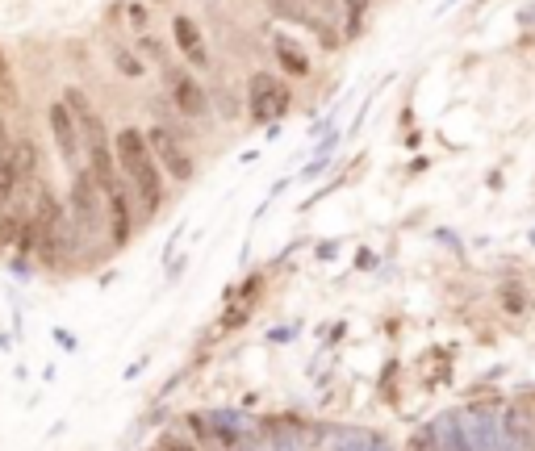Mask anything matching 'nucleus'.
Listing matches in <instances>:
<instances>
[{
  "instance_id": "nucleus-4",
  "label": "nucleus",
  "mask_w": 535,
  "mask_h": 451,
  "mask_svg": "<svg viewBox=\"0 0 535 451\" xmlns=\"http://www.w3.org/2000/svg\"><path fill=\"white\" fill-rule=\"evenodd\" d=\"M247 109H251V122H255V126H268V122H276V117L289 113V92L276 84V76L260 71V76H251Z\"/></svg>"
},
{
  "instance_id": "nucleus-13",
  "label": "nucleus",
  "mask_w": 535,
  "mask_h": 451,
  "mask_svg": "<svg viewBox=\"0 0 535 451\" xmlns=\"http://www.w3.org/2000/svg\"><path fill=\"white\" fill-rule=\"evenodd\" d=\"M347 9H352V13H364V9H368V0H347Z\"/></svg>"
},
{
  "instance_id": "nucleus-6",
  "label": "nucleus",
  "mask_w": 535,
  "mask_h": 451,
  "mask_svg": "<svg viewBox=\"0 0 535 451\" xmlns=\"http://www.w3.org/2000/svg\"><path fill=\"white\" fill-rule=\"evenodd\" d=\"M168 88H172V101H176L180 113H189V117H205L209 113L205 88L197 84V76H189V71H168Z\"/></svg>"
},
{
  "instance_id": "nucleus-10",
  "label": "nucleus",
  "mask_w": 535,
  "mask_h": 451,
  "mask_svg": "<svg viewBox=\"0 0 535 451\" xmlns=\"http://www.w3.org/2000/svg\"><path fill=\"white\" fill-rule=\"evenodd\" d=\"M276 59H281V67L289 71V76H310V59L301 55L289 38H281V42H276Z\"/></svg>"
},
{
  "instance_id": "nucleus-5",
  "label": "nucleus",
  "mask_w": 535,
  "mask_h": 451,
  "mask_svg": "<svg viewBox=\"0 0 535 451\" xmlns=\"http://www.w3.org/2000/svg\"><path fill=\"white\" fill-rule=\"evenodd\" d=\"M147 142H151L155 159L164 163V172H168L172 180H189V176H193V159L184 155L180 138H176L168 126H151V130H147Z\"/></svg>"
},
{
  "instance_id": "nucleus-7",
  "label": "nucleus",
  "mask_w": 535,
  "mask_h": 451,
  "mask_svg": "<svg viewBox=\"0 0 535 451\" xmlns=\"http://www.w3.org/2000/svg\"><path fill=\"white\" fill-rule=\"evenodd\" d=\"M172 38H176V51L184 55V63H193L201 71L209 67V46H205V38H201L193 17H176L172 21Z\"/></svg>"
},
{
  "instance_id": "nucleus-2",
  "label": "nucleus",
  "mask_w": 535,
  "mask_h": 451,
  "mask_svg": "<svg viewBox=\"0 0 535 451\" xmlns=\"http://www.w3.org/2000/svg\"><path fill=\"white\" fill-rule=\"evenodd\" d=\"M46 126H51V138H55V151L59 159L67 163L72 172H80V151H84V138H80V122H76V113L67 101L51 105L46 109Z\"/></svg>"
},
{
  "instance_id": "nucleus-12",
  "label": "nucleus",
  "mask_w": 535,
  "mask_h": 451,
  "mask_svg": "<svg viewBox=\"0 0 535 451\" xmlns=\"http://www.w3.org/2000/svg\"><path fill=\"white\" fill-rule=\"evenodd\" d=\"M13 151V138H9V126L0 122V155H9Z\"/></svg>"
},
{
  "instance_id": "nucleus-1",
  "label": "nucleus",
  "mask_w": 535,
  "mask_h": 451,
  "mask_svg": "<svg viewBox=\"0 0 535 451\" xmlns=\"http://www.w3.org/2000/svg\"><path fill=\"white\" fill-rule=\"evenodd\" d=\"M113 147H118V163H122L126 180L134 184V193H138V201H143V209L155 213L159 201H164V176H159V163H155V151H151L147 134L143 130H122Z\"/></svg>"
},
{
  "instance_id": "nucleus-9",
  "label": "nucleus",
  "mask_w": 535,
  "mask_h": 451,
  "mask_svg": "<svg viewBox=\"0 0 535 451\" xmlns=\"http://www.w3.org/2000/svg\"><path fill=\"white\" fill-rule=\"evenodd\" d=\"M26 184V176L17 172V163H13V151L9 155H0V209H9L13 197H17V188Z\"/></svg>"
},
{
  "instance_id": "nucleus-8",
  "label": "nucleus",
  "mask_w": 535,
  "mask_h": 451,
  "mask_svg": "<svg viewBox=\"0 0 535 451\" xmlns=\"http://www.w3.org/2000/svg\"><path fill=\"white\" fill-rule=\"evenodd\" d=\"M268 5H272L276 13H281V17H289V21H301V26H306V30H314V34L322 38V46H327V51H335V46H339V38H335V30L327 26V21H322V17H310V13H301V5H297V0H268Z\"/></svg>"
},
{
  "instance_id": "nucleus-3",
  "label": "nucleus",
  "mask_w": 535,
  "mask_h": 451,
  "mask_svg": "<svg viewBox=\"0 0 535 451\" xmlns=\"http://www.w3.org/2000/svg\"><path fill=\"white\" fill-rule=\"evenodd\" d=\"M101 197H105V188H101L97 180H92L88 168H80L76 180H72V222H76V230H84V234L101 230V222H105Z\"/></svg>"
},
{
  "instance_id": "nucleus-11",
  "label": "nucleus",
  "mask_w": 535,
  "mask_h": 451,
  "mask_svg": "<svg viewBox=\"0 0 535 451\" xmlns=\"http://www.w3.org/2000/svg\"><path fill=\"white\" fill-rule=\"evenodd\" d=\"M113 59H118V63H122V71H126V76H130V80H138V76H143V67H138V59H134L130 51H122V46H118V51H113Z\"/></svg>"
}]
</instances>
